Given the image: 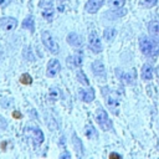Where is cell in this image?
I'll return each mask as SVG.
<instances>
[{"label": "cell", "instance_id": "17", "mask_svg": "<svg viewBox=\"0 0 159 159\" xmlns=\"http://www.w3.org/2000/svg\"><path fill=\"white\" fill-rule=\"evenodd\" d=\"M22 27L29 29L31 32H34L35 31V21H34V17L32 16H27L24 20V22H22Z\"/></svg>", "mask_w": 159, "mask_h": 159}, {"label": "cell", "instance_id": "31", "mask_svg": "<svg viewBox=\"0 0 159 159\" xmlns=\"http://www.w3.org/2000/svg\"><path fill=\"white\" fill-rule=\"evenodd\" d=\"M5 4H6V1H5V0H0V5H1V6H4Z\"/></svg>", "mask_w": 159, "mask_h": 159}, {"label": "cell", "instance_id": "21", "mask_svg": "<svg viewBox=\"0 0 159 159\" xmlns=\"http://www.w3.org/2000/svg\"><path fill=\"white\" fill-rule=\"evenodd\" d=\"M20 82L22 84H31L32 83V78L29 73H22L21 77H20Z\"/></svg>", "mask_w": 159, "mask_h": 159}, {"label": "cell", "instance_id": "15", "mask_svg": "<svg viewBox=\"0 0 159 159\" xmlns=\"http://www.w3.org/2000/svg\"><path fill=\"white\" fill-rule=\"evenodd\" d=\"M152 77H153V67L150 65H144L142 68V78L152 80Z\"/></svg>", "mask_w": 159, "mask_h": 159}, {"label": "cell", "instance_id": "12", "mask_svg": "<svg viewBox=\"0 0 159 159\" xmlns=\"http://www.w3.org/2000/svg\"><path fill=\"white\" fill-rule=\"evenodd\" d=\"M118 76H119V78L122 80V82H124V83H127V84H130V83H133L134 80H135V70H133V71L129 72V73L118 71Z\"/></svg>", "mask_w": 159, "mask_h": 159}, {"label": "cell", "instance_id": "27", "mask_svg": "<svg viewBox=\"0 0 159 159\" xmlns=\"http://www.w3.org/2000/svg\"><path fill=\"white\" fill-rule=\"evenodd\" d=\"M142 5H144L145 7H153L157 4V0H140Z\"/></svg>", "mask_w": 159, "mask_h": 159}, {"label": "cell", "instance_id": "26", "mask_svg": "<svg viewBox=\"0 0 159 159\" xmlns=\"http://www.w3.org/2000/svg\"><path fill=\"white\" fill-rule=\"evenodd\" d=\"M84 133H86V135H87L88 138H92L93 135H96V130H94V128H93L91 124L86 127V130H84Z\"/></svg>", "mask_w": 159, "mask_h": 159}, {"label": "cell", "instance_id": "22", "mask_svg": "<svg viewBox=\"0 0 159 159\" xmlns=\"http://www.w3.org/2000/svg\"><path fill=\"white\" fill-rule=\"evenodd\" d=\"M72 142H73V144H75V147H76L77 153H78V154L82 153V143H81V140L77 138L76 134H73V139H72Z\"/></svg>", "mask_w": 159, "mask_h": 159}, {"label": "cell", "instance_id": "24", "mask_svg": "<svg viewBox=\"0 0 159 159\" xmlns=\"http://www.w3.org/2000/svg\"><path fill=\"white\" fill-rule=\"evenodd\" d=\"M71 60H72V62H73V65L76 67H80L82 65V56H81V53H76Z\"/></svg>", "mask_w": 159, "mask_h": 159}, {"label": "cell", "instance_id": "6", "mask_svg": "<svg viewBox=\"0 0 159 159\" xmlns=\"http://www.w3.org/2000/svg\"><path fill=\"white\" fill-rule=\"evenodd\" d=\"M88 45H89V48L94 53H99L102 51V43H101L99 36L97 35L96 31H91V34L88 36Z\"/></svg>", "mask_w": 159, "mask_h": 159}, {"label": "cell", "instance_id": "7", "mask_svg": "<svg viewBox=\"0 0 159 159\" xmlns=\"http://www.w3.org/2000/svg\"><path fill=\"white\" fill-rule=\"evenodd\" d=\"M16 25H17V21H16V19L15 17H2L1 20H0V26L5 30V31H11V30H14L15 27H16Z\"/></svg>", "mask_w": 159, "mask_h": 159}, {"label": "cell", "instance_id": "20", "mask_svg": "<svg viewBox=\"0 0 159 159\" xmlns=\"http://www.w3.org/2000/svg\"><path fill=\"white\" fill-rule=\"evenodd\" d=\"M77 78H78V81L82 83V84H84V86H88L89 84V81H88V78H87V76L83 73V71H77Z\"/></svg>", "mask_w": 159, "mask_h": 159}, {"label": "cell", "instance_id": "4", "mask_svg": "<svg viewBox=\"0 0 159 159\" xmlns=\"http://www.w3.org/2000/svg\"><path fill=\"white\" fill-rule=\"evenodd\" d=\"M41 37H42V42H43V45H45V47L50 51V52H52V53H57L58 52V45H57V42L53 40V37H52V35L48 32V31H43L42 32V35H41Z\"/></svg>", "mask_w": 159, "mask_h": 159}, {"label": "cell", "instance_id": "10", "mask_svg": "<svg viewBox=\"0 0 159 159\" xmlns=\"http://www.w3.org/2000/svg\"><path fill=\"white\" fill-rule=\"evenodd\" d=\"M60 62H58V60H50V62L47 63V76H50V77H53V76H56L57 73H58V71H60Z\"/></svg>", "mask_w": 159, "mask_h": 159}, {"label": "cell", "instance_id": "14", "mask_svg": "<svg viewBox=\"0 0 159 159\" xmlns=\"http://www.w3.org/2000/svg\"><path fill=\"white\" fill-rule=\"evenodd\" d=\"M67 42H68L70 45L75 46V47L81 46V39H80V36H78L77 34H75V32H71V34L67 35Z\"/></svg>", "mask_w": 159, "mask_h": 159}, {"label": "cell", "instance_id": "29", "mask_svg": "<svg viewBox=\"0 0 159 159\" xmlns=\"http://www.w3.org/2000/svg\"><path fill=\"white\" fill-rule=\"evenodd\" d=\"M109 158H118V159H120L122 155L118 154V153H111V154H109Z\"/></svg>", "mask_w": 159, "mask_h": 159}, {"label": "cell", "instance_id": "9", "mask_svg": "<svg viewBox=\"0 0 159 159\" xmlns=\"http://www.w3.org/2000/svg\"><path fill=\"white\" fill-rule=\"evenodd\" d=\"M104 0H88L87 4H86V11L89 12V14H94L99 10V7L103 5Z\"/></svg>", "mask_w": 159, "mask_h": 159}, {"label": "cell", "instance_id": "19", "mask_svg": "<svg viewBox=\"0 0 159 159\" xmlns=\"http://www.w3.org/2000/svg\"><path fill=\"white\" fill-rule=\"evenodd\" d=\"M125 0H107V4L113 9H120L124 6Z\"/></svg>", "mask_w": 159, "mask_h": 159}, {"label": "cell", "instance_id": "13", "mask_svg": "<svg viewBox=\"0 0 159 159\" xmlns=\"http://www.w3.org/2000/svg\"><path fill=\"white\" fill-rule=\"evenodd\" d=\"M80 96H81V98H82V101L83 102H92L93 99H94V91H93V88H87V89H82V91H80Z\"/></svg>", "mask_w": 159, "mask_h": 159}, {"label": "cell", "instance_id": "25", "mask_svg": "<svg viewBox=\"0 0 159 159\" xmlns=\"http://www.w3.org/2000/svg\"><path fill=\"white\" fill-rule=\"evenodd\" d=\"M24 56H25V58H26L27 61H34V60H35V57H34V55H32V52H31V50H30L29 47H26V48L24 50Z\"/></svg>", "mask_w": 159, "mask_h": 159}, {"label": "cell", "instance_id": "2", "mask_svg": "<svg viewBox=\"0 0 159 159\" xmlns=\"http://www.w3.org/2000/svg\"><path fill=\"white\" fill-rule=\"evenodd\" d=\"M96 119H97V123L99 124V127L103 129V130H111L112 129V120L109 119L107 112L103 109V108H98L97 112H96Z\"/></svg>", "mask_w": 159, "mask_h": 159}, {"label": "cell", "instance_id": "3", "mask_svg": "<svg viewBox=\"0 0 159 159\" xmlns=\"http://www.w3.org/2000/svg\"><path fill=\"white\" fill-rule=\"evenodd\" d=\"M25 134H26V137H29L31 139V142L34 143L35 147H39L43 142V133L37 127H27L25 129Z\"/></svg>", "mask_w": 159, "mask_h": 159}, {"label": "cell", "instance_id": "30", "mask_svg": "<svg viewBox=\"0 0 159 159\" xmlns=\"http://www.w3.org/2000/svg\"><path fill=\"white\" fill-rule=\"evenodd\" d=\"M12 116H14V118H21V113L17 112V111H15V112L12 113Z\"/></svg>", "mask_w": 159, "mask_h": 159}, {"label": "cell", "instance_id": "5", "mask_svg": "<svg viewBox=\"0 0 159 159\" xmlns=\"http://www.w3.org/2000/svg\"><path fill=\"white\" fill-rule=\"evenodd\" d=\"M103 94H106V102H107V106L109 107V109L117 114L118 113V107H119V97L114 93V92H106L104 88H103Z\"/></svg>", "mask_w": 159, "mask_h": 159}, {"label": "cell", "instance_id": "23", "mask_svg": "<svg viewBox=\"0 0 159 159\" xmlns=\"http://www.w3.org/2000/svg\"><path fill=\"white\" fill-rule=\"evenodd\" d=\"M48 97H50V99L51 101H56V99H58V97H60V92L57 91V88H51L50 89V93H48Z\"/></svg>", "mask_w": 159, "mask_h": 159}, {"label": "cell", "instance_id": "8", "mask_svg": "<svg viewBox=\"0 0 159 159\" xmlns=\"http://www.w3.org/2000/svg\"><path fill=\"white\" fill-rule=\"evenodd\" d=\"M42 16L47 21H51L52 20V17H53V5H52V1L51 0H46L43 2V6H42Z\"/></svg>", "mask_w": 159, "mask_h": 159}, {"label": "cell", "instance_id": "1", "mask_svg": "<svg viewBox=\"0 0 159 159\" xmlns=\"http://www.w3.org/2000/svg\"><path fill=\"white\" fill-rule=\"evenodd\" d=\"M139 46L142 52L145 56L149 57H155L159 53V42L152 37L148 36H140L139 39Z\"/></svg>", "mask_w": 159, "mask_h": 159}, {"label": "cell", "instance_id": "28", "mask_svg": "<svg viewBox=\"0 0 159 159\" xmlns=\"http://www.w3.org/2000/svg\"><path fill=\"white\" fill-rule=\"evenodd\" d=\"M60 158H61V159H66V158H71V154H70L68 152H65L63 154H61V155H60Z\"/></svg>", "mask_w": 159, "mask_h": 159}, {"label": "cell", "instance_id": "16", "mask_svg": "<svg viewBox=\"0 0 159 159\" xmlns=\"http://www.w3.org/2000/svg\"><path fill=\"white\" fill-rule=\"evenodd\" d=\"M148 30L150 32V35L159 37V21H152L148 25Z\"/></svg>", "mask_w": 159, "mask_h": 159}, {"label": "cell", "instance_id": "18", "mask_svg": "<svg viewBox=\"0 0 159 159\" xmlns=\"http://www.w3.org/2000/svg\"><path fill=\"white\" fill-rule=\"evenodd\" d=\"M116 35H117V31H116V29H113V27H107V29L104 30V32H103V37H104V40H107V41H112Z\"/></svg>", "mask_w": 159, "mask_h": 159}, {"label": "cell", "instance_id": "11", "mask_svg": "<svg viewBox=\"0 0 159 159\" xmlns=\"http://www.w3.org/2000/svg\"><path fill=\"white\" fill-rule=\"evenodd\" d=\"M92 71L97 77H102V78L106 77V68H104V65L102 63V61H98V60L94 61L92 63Z\"/></svg>", "mask_w": 159, "mask_h": 159}]
</instances>
